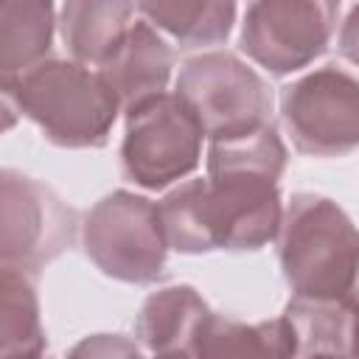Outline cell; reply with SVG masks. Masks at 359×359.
<instances>
[{
	"label": "cell",
	"instance_id": "6da1fadb",
	"mask_svg": "<svg viewBox=\"0 0 359 359\" xmlns=\"http://www.w3.org/2000/svg\"><path fill=\"white\" fill-rule=\"evenodd\" d=\"M286 146L269 121L252 132L210 140L208 177L188 180L157 202L165 244L185 255L261 250L280 224L278 180Z\"/></svg>",
	"mask_w": 359,
	"mask_h": 359
},
{
	"label": "cell",
	"instance_id": "9a60e30c",
	"mask_svg": "<svg viewBox=\"0 0 359 359\" xmlns=\"http://www.w3.org/2000/svg\"><path fill=\"white\" fill-rule=\"evenodd\" d=\"M34 272L0 261V359L39 356L48 348Z\"/></svg>",
	"mask_w": 359,
	"mask_h": 359
},
{
	"label": "cell",
	"instance_id": "7a4b0ae2",
	"mask_svg": "<svg viewBox=\"0 0 359 359\" xmlns=\"http://www.w3.org/2000/svg\"><path fill=\"white\" fill-rule=\"evenodd\" d=\"M14 104L62 149H101L121 101L107 79L76 59H45L11 84Z\"/></svg>",
	"mask_w": 359,
	"mask_h": 359
},
{
	"label": "cell",
	"instance_id": "d6986e66",
	"mask_svg": "<svg viewBox=\"0 0 359 359\" xmlns=\"http://www.w3.org/2000/svg\"><path fill=\"white\" fill-rule=\"evenodd\" d=\"M17 121H20V109H17V104H14V95H11V90L0 81V135L8 132V129H14Z\"/></svg>",
	"mask_w": 359,
	"mask_h": 359
},
{
	"label": "cell",
	"instance_id": "5bb4252c",
	"mask_svg": "<svg viewBox=\"0 0 359 359\" xmlns=\"http://www.w3.org/2000/svg\"><path fill=\"white\" fill-rule=\"evenodd\" d=\"M53 31V0H0V81L8 90L48 59Z\"/></svg>",
	"mask_w": 359,
	"mask_h": 359
},
{
	"label": "cell",
	"instance_id": "ac0fdd59",
	"mask_svg": "<svg viewBox=\"0 0 359 359\" xmlns=\"http://www.w3.org/2000/svg\"><path fill=\"white\" fill-rule=\"evenodd\" d=\"M73 353H76V356H81V353H101V356H109V353H140V348H137L135 342H123L121 334H112V337H109V334H95L93 339L76 345Z\"/></svg>",
	"mask_w": 359,
	"mask_h": 359
},
{
	"label": "cell",
	"instance_id": "52a82bcc",
	"mask_svg": "<svg viewBox=\"0 0 359 359\" xmlns=\"http://www.w3.org/2000/svg\"><path fill=\"white\" fill-rule=\"evenodd\" d=\"M280 118L297 151L345 157L359 143V81L351 70L325 65L280 90Z\"/></svg>",
	"mask_w": 359,
	"mask_h": 359
},
{
	"label": "cell",
	"instance_id": "277c9868",
	"mask_svg": "<svg viewBox=\"0 0 359 359\" xmlns=\"http://www.w3.org/2000/svg\"><path fill=\"white\" fill-rule=\"evenodd\" d=\"M87 258L112 280L146 286L165 272V233L157 205L132 191H112L98 199L81 222Z\"/></svg>",
	"mask_w": 359,
	"mask_h": 359
},
{
	"label": "cell",
	"instance_id": "e0dca14e",
	"mask_svg": "<svg viewBox=\"0 0 359 359\" xmlns=\"http://www.w3.org/2000/svg\"><path fill=\"white\" fill-rule=\"evenodd\" d=\"M196 356H292V334L283 317L266 323H238L210 314Z\"/></svg>",
	"mask_w": 359,
	"mask_h": 359
},
{
	"label": "cell",
	"instance_id": "8992f818",
	"mask_svg": "<svg viewBox=\"0 0 359 359\" xmlns=\"http://www.w3.org/2000/svg\"><path fill=\"white\" fill-rule=\"evenodd\" d=\"M174 93L191 107L208 140L244 135L269 123V84L230 50L191 56L180 67Z\"/></svg>",
	"mask_w": 359,
	"mask_h": 359
},
{
	"label": "cell",
	"instance_id": "5b68a950",
	"mask_svg": "<svg viewBox=\"0 0 359 359\" xmlns=\"http://www.w3.org/2000/svg\"><path fill=\"white\" fill-rule=\"evenodd\" d=\"M126 112L121 168L146 191H163L188 177L202 157V126L177 93H157Z\"/></svg>",
	"mask_w": 359,
	"mask_h": 359
},
{
	"label": "cell",
	"instance_id": "7c38bea8",
	"mask_svg": "<svg viewBox=\"0 0 359 359\" xmlns=\"http://www.w3.org/2000/svg\"><path fill=\"white\" fill-rule=\"evenodd\" d=\"M283 320L292 334V356H351L353 351V297L292 294Z\"/></svg>",
	"mask_w": 359,
	"mask_h": 359
},
{
	"label": "cell",
	"instance_id": "8fae6325",
	"mask_svg": "<svg viewBox=\"0 0 359 359\" xmlns=\"http://www.w3.org/2000/svg\"><path fill=\"white\" fill-rule=\"evenodd\" d=\"M174 53L165 39L143 20L132 22L123 42L112 50V56L98 65V73L115 90L121 109H129L157 93H165L171 79Z\"/></svg>",
	"mask_w": 359,
	"mask_h": 359
},
{
	"label": "cell",
	"instance_id": "2e32d148",
	"mask_svg": "<svg viewBox=\"0 0 359 359\" xmlns=\"http://www.w3.org/2000/svg\"><path fill=\"white\" fill-rule=\"evenodd\" d=\"M149 25L171 34L180 45H219L236 22V0H135Z\"/></svg>",
	"mask_w": 359,
	"mask_h": 359
},
{
	"label": "cell",
	"instance_id": "ba28073f",
	"mask_svg": "<svg viewBox=\"0 0 359 359\" xmlns=\"http://www.w3.org/2000/svg\"><path fill=\"white\" fill-rule=\"evenodd\" d=\"M342 0H252L241 22V50L272 76H289L325 53Z\"/></svg>",
	"mask_w": 359,
	"mask_h": 359
},
{
	"label": "cell",
	"instance_id": "3957f363",
	"mask_svg": "<svg viewBox=\"0 0 359 359\" xmlns=\"http://www.w3.org/2000/svg\"><path fill=\"white\" fill-rule=\"evenodd\" d=\"M283 280L300 297H353L359 241L351 216L328 196L294 194L278 224Z\"/></svg>",
	"mask_w": 359,
	"mask_h": 359
},
{
	"label": "cell",
	"instance_id": "9c48e42d",
	"mask_svg": "<svg viewBox=\"0 0 359 359\" xmlns=\"http://www.w3.org/2000/svg\"><path fill=\"white\" fill-rule=\"evenodd\" d=\"M76 238V213L39 180L0 168V261L36 272Z\"/></svg>",
	"mask_w": 359,
	"mask_h": 359
},
{
	"label": "cell",
	"instance_id": "4fadbf2b",
	"mask_svg": "<svg viewBox=\"0 0 359 359\" xmlns=\"http://www.w3.org/2000/svg\"><path fill=\"white\" fill-rule=\"evenodd\" d=\"M132 11L135 0H65L59 14L62 42L76 62L98 67L123 42Z\"/></svg>",
	"mask_w": 359,
	"mask_h": 359
},
{
	"label": "cell",
	"instance_id": "30bf717a",
	"mask_svg": "<svg viewBox=\"0 0 359 359\" xmlns=\"http://www.w3.org/2000/svg\"><path fill=\"white\" fill-rule=\"evenodd\" d=\"M210 314V306L194 286H163L143 300L135 337L157 356H196Z\"/></svg>",
	"mask_w": 359,
	"mask_h": 359
}]
</instances>
